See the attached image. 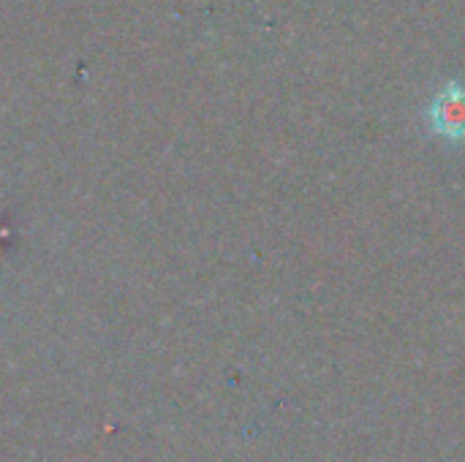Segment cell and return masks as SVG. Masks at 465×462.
<instances>
[{
	"mask_svg": "<svg viewBox=\"0 0 465 462\" xmlns=\"http://www.w3.org/2000/svg\"><path fill=\"white\" fill-rule=\"evenodd\" d=\"M430 123L450 139H465V84H447L430 103Z\"/></svg>",
	"mask_w": 465,
	"mask_h": 462,
	"instance_id": "obj_1",
	"label": "cell"
}]
</instances>
